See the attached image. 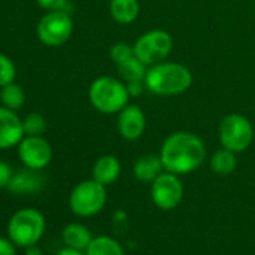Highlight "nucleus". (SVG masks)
Segmentation results:
<instances>
[{
    "mask_svg": "<svg viewBox=\"0 0 255 255\" xmlns=\"http://www.w3.org/2000/svg\"><path fill=\"white\" fill-rule=\"evenodd\" d=\"M159 155L165 171L182 176L195 171L204 162L206 146L197 134L179 131L165 138Z\"/></svg>",
    "mask_w": 255,
    "mask_h": 255,
    "instance_id": "1",
    "label": "nucleus"
},
{
    "mask_svg": "<svg viewBox=\"0 0 255 255\" xmlns=\"http://www.w3.org/2000/svg\"><path fill=\"white\" fill-rule=\"evenodd\" d=\"M191 71L176 62H161L147 69L146 89L158 96H176L185 93L192 86Z\"/></svg>",
    "mask_w": 255,
    "mask_h": 255,
    "instance_id": "2",
    "label": "nucleus"
},
{
    "mask_svg": "<svg viewBox=\"0 0 255 255\" xmlns=\"http://www.w3.org/2000/svg\"><path fill=\"white\" fill-rule=\"evenodd\" d=\"M126 83L114 77H99L89 87V99L93 108L102 114H117L129 102Z\"/></svg>",
    "mask_w": 255,
    "mask_h": 255,
    "instance_id": "3",
    "label": "nucleus"
},
{
    "mask_svg": "<svg viewBox=\"0 0 255 255\" xmlns=\"http://www.w3.org/2000/svg\"><path fill=\"white\" fill-rule=\"evenodd\" d=\"M45 233V218L36 209H20L8 222V237L18 246L36 245Z\"/></svg>",
    "mask_w": 255,
    "mask_h": 255,
    "instance_id": "4",
    "label": "nucleus"
},
{
    "mask_svg": "<svg viewBox=\"0 0 255 255\" xmlns=\"http://www.w3.org/2000/svg\"><path fill=\"white\" fill-rule=\"evenodd\" d=\"M218 137L222 147L234 153L245 152L254 140V126L248 117L233 113L219 123Z\"/></svg>",
    "mask_w": 255,
    "mask_h": 255,
    "instance_id": "5",
    "label": "nucleus"
},
{
    "mask_svg": "<svg viewBox=\"0 0 255 255\" xmlns=\"http://www.w3.org/2000/svg\"><path fill=\"white\" fill-rule=\"evenodd\" d=\"M107 203V189L102 183L84 180L78 183L69 195V207L77 216L89 218L98 215Z\"/></svg>",
    "mask_w": 255,
    "mask_h": 255,
    "instance_id": "6",
    "label": "nucleus"
},
{
    "mask_svg": "<svg viewBox=\"0 0 255 255\" xmlns=\"http://www.w3.org/2000/svg\"><path fill=\"white\" fill-rule=\"evenodd\" d=\"M173 50V38L168 32L155 29L143 33L134 44L135 56L147 66L165 62Z\"/></svg>",
    "mask_w": 255,
    "mask_h": 255,
    "instance_id": "7",
    "label": "nucleus"
},
{
    "mask_svg": "<svg viewBox=\"0 0 255 255\" xmlns=\"http://www.w3.org/2000/svg\"><path fill=\"white\" fill-rule=\"evenodd\" d=\"M74 32V21L68 11H53L44 15L36 27L38 38L48 47H60L69 41Z\"/></svg>",
    "mask_w": 255,
    "mask_h": 255,
    "instance_id": "8",
    "label": "nucleus"
},
{
    "mask_svg": "<svg viewBox=\"0 0 255 255\" xmlns=\"http://www.w3.org/2000/svg\"><path fill=\"white\" fill-rule=\"evenodd\" d=\"M150 194L156 207L162 210H173L183 200V185L177 174L165 171L152 182Z\"/></svg>",
    "mask_w": 255,
    "mask_h": 255,
    "instance_id": "9",
    "label": "nucleus"
},
{
    "mask_svg": "<svg viewBox=\"0 0 255 255\" xmlns=\"http://www.w3.org/2000/svg\"><path fill=\"white\" fill-rule=\"evenodd\" d=\"M18 156L27 168L44 170L51 162L53 150L41 135H27L18 144Z\"/></svg>",
    "mask_w": 255,
    "mask_h": 255,
    "instance_id": "10",
    "label": "nucleus"
},
{
    "mask_svg": "<svg viewBox=\"0 0 255 255\" xmlns=\"http://www.w3.org/2000/svg\"><path fill=\"white\" fill-rule=\"evenodd\" d=\"M147 126V119L141 107L128 104L122 111L117 113V131L122 138L135 141L143 137Z\"/></svg>",
    "mask_w": 255,
    "mask_h": 255,
    "instance_id": "11",
    "label": "nucleus"
},
{
    "mask_svg": "<svg viewBox=\"0 0 255 255\" xmlns=\"http://www.w3.org/2000/svg\"><path fill=\"white\" fill-rule=\"evenodd\" d=\"M23 137V120H20L14 110L0 107V150L18 146Z\"/></svg>",
    "mask_w": 255,
    "mask_h": 255,
    "instance_id": "12",
    "label": "nucleus"
},
{
    "mask_svg": "<svg viewBox=\"0 0 255 255\" xmlns=\"http://www.w3.org/2000/svg\"><path fill=\"white\" fill-rule=\"evenodd\" d=\"M45 186V176L41 173V170L33 168H24L18 173H15L8 185V191L12 194H36L42 191Z\"/></svg>",
    "mask_w": 255,
    "mask_h": 255,
    "instance_id": "13",
    "label": "nucleus"
},
{
    "mask_svg": "<svg viewBox=\"0 0 255 255\" xmlns=\"http://www.w3.org/2000/svg\"><path fill=\"white\" fill-rule=\"evenodd\" d=\"M134 176L144 183H152L155 182L164 171V164L161 159V155H143L137 159V162L134 164Z\"/></svg>",
    "mask_w": 255,
    "mask_h": 255,
    "instance_id": "14",
    "label": "nucleus"
},
{
    "mask_svg": "<svg viewBox=\"0 0 255 255\" xmlns=\"http://www.w3.org/2000/svg\"><path fill=\"white\" fill-rule=\"evenodd\" d=\"M120 171H122L120 161L113 155H104L95 162L92 174L96 182L102 183L104 186H108L119 179Z\"/></svg>",
    "mask_w": 255,
    "mask_h": 255,
    "instance_id": "15",
    "label": "nucleus"
},
{
    "mask_svg": "<svg viewBox=\"0 0 255 255\" xmlns=\"http://www.w3.org/2000/svg\"><path fill=\"white\" fill-rule=\"evenodd\" d=\"M138 0H110V15L119 24H131L138 18Z\"/></svg>",
    "mask_w": 255,
    "mask_h": 255,
    "instance_id": "16",
    "label": "nucleus"
},
{
    "mask_svg": "<svg viewBox=\"0 0 255 255\" xmlns=\"http://www.w3.org/2000/svg\"><path fill=\"white\" fill-rule=\"evenodd\" d=\"M62 239L68 248L77 249V251H86L87 246L92 242V234L89 228H86L81 224H69L62 231Z\"/></svg>",
    "mask_w": 255,
    "mask_h": 255,
    "instance_id": "17",
    "label": "nucleus"
},
{
    "mask_svg": "<svg viewBox=\"0 0 255 255\" xmlns=\"http://www.w3.org/2000/svg\"><path fill=\"white\" fill-rule=\"evenodd\" d=\"M116 66H117V71H119L122 80H125L126 83H129V81H144L147 69H149L135 54L131 56L129 59L117 63Z\"/></svg>",
    "mask_w": 255,
    "mask_h": 255,
    "instance_id": "18",
    "label": "nucleus"
},
{
    "mask_svg": "<svg viewBox=\"0 0 255 255\" xmlns=\"http://www.w3.org/2000/svg\"><path fill=\"white\" fill-rule=\"evenodd\" d=\"M86 255H125L120 243L108 236H99L92 239L86 249Z\"/></svg>",
    "mask_w": 255,
    "mask_h": 255,
    "instance_id": "19",
    "label": "nucleus"
},
{
    "mask_svg": "<svg viewBox=\"0 0 255 255\" xmlns=\"http://www.w3.org/2000/svg\"><path fill=\"white\" fill-rule=\"evenodd\" d=\"M237 161H236V153L222 147L221 150L215 152L210 158V168L213 173L219 176H227L231 174L236 170Z\"/></svg>",
    "mask_w": 255,
    "mask_h": 255,
    "instance_id": "20",
    "label": "nucleus"
},
{
    "mask_svg": "<svg viewBox=\"0 0 255 255\" xmlns=\"http://www.w3.org/2000/svg\"><path fill=\"white\" fill-rule=\"evenodd\" d=\"M0 101H2L3 107L15 111L23 107V104L26 101V95H24V90L18 84L9 83L2 87V92H0Z\"/></svg>",
    "mask_w": 255,
    "mask_h": 255,
    "instance_id": "21",
    "label": "nucleus"
},
{
    "mask_svg": "<svg viewBox=\"0 0 255 255\" xmlns=\"http://www.w3.org/2000/svg\"><path fill=\"white\" fill-rule=\"evenodd\" d=\"M24 135H42L47 129V120L39 113H30L23 120Z\"/></svg>",
    "mask_w": 255,
    "mask_h": 255,
    "instance_id": "22",
    "label": "nucleus"
},
{
    "mask_svg": "<svg viewBox=\"0 0 255 255\" xmlns=\"http://www.w3.org/2000/svg\"><path fill=\"white\" fill-rule=\"evenodd\" d=\"M15 80V65L14 62L5 56L0 54V87H3Z\"/></svg>",
    "mask_w": 255,
    "mask_h": 255,
    "instance_id": "23",
    "label": "nucleus"
},
{
    "mask_svg": "<svg viewBox=\"0 0 255 255\" xmlns=\"http://www.w3.org/2000/svg\"><path fill=\"white\" fill-rule=\"evenodd\" d=\"M134 54H135L134 53V45H129L126 42H117L110 48V57L116 65L126 60V59H129Z\"/></svg>",
    "mask_w": 255,
    "mask_h": 255,
    "instance_id": "24",
    "label": "nucleus"
},
{
    "mask_svg": "<svg viewBox=\"0 0 255 255\" xmlns=\"http://www.w3.org/2000/svg\"><path fill=\"white\" fill-rule=\"evenodd\" d=\"M36 2L42 9H47L48 12L66 11L68 8V0H36Z\"/></svg>",
    "mask_w": 255,
    "mask_h": 255,
    "instance_id": "25",
    "label": "nucleus"
},
{
    "mask_svg": "<svg viewBox=\"0 0 255 255\" xmlns=\"http://www.w3.org/2000/svg\"><path fill=\"white\" fill-rule=\"evenodd\" d=\"M12 176H14V171H12L11 165L5 161H0V189L8 188Z\"/></svg>",
    "mask_w": 255,
    "mask_h": 255,
    "instance_id": "26",
    "label": "nucleus"
},
{
    "mask_svg": "<svg viewBox=\"0 0 255 255\" xmlns=\"http://www.w3.org/2000/svg\"><path fill=\"white\" fill-rule=\"evenodd\" d=\"M17 248L9 237H0V255H17Z\"/></svg>",
    "mask_w": 255,
    "mask_h": 255,
    "instance_id": "27",
    "label": "nucleus"
},
{
    "mask_svg": "<svg viewBox=\"0 0 255 255\" xmlns=\"http://www.w3.org/2000/svg\"><path fill=\"white\" fill-rule=\"evenodd\" d=\"M126 87H128V92H129L131 98H138L144 92L146 84H144V81H129V83H126Z\"/></svg>",
    "mask_w": 255,
    "mask_h": 255,
    "instance_id": "28",
    "label": "nucleus"
},
{
    "mask_svg": "<svg viewBox=\"0 0 255 255\" xmlns=\"http://www.w3.org/2000/svg\"><path fill=\"white\" fill-rule=\"evenodd\" d=\"M24 255H42V249L36 243V245H32V246L24 248Z\"/></svg>",
    "mask_w": 255,
    "mask_h": 255,
    "instance_id": "29",
    "label": "nucleus"
},
{
    "mask_svg": "<svg viewBox=\"0 0 255 255\" xmlns=\"http://www.w3.org/2000/svg\"><path fill=\"white\" fill-rule=\"evenodd\" d=\"M57 255H86L83 251H77V249H72V248H65V249H62V251H59L57 252Z\"/></svg>",
    "mask_w": 255,
    "mask_h": 255,
    "instance_id": "30",
    "label": "nucleus"
}]
</instances>
